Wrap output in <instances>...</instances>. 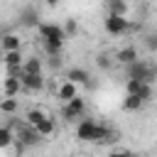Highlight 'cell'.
I'll return each mask as SVG.
<instances>
[{"label": "cell", "instance_id": "5", "mask_svg": "<svg viewBox=\"0 0 157 157\" xmlns=\"http://www.w3.org/2000/svg\"><path fill=\"white\" fill-rule=\"evenodd\" d=\"M96 128H98L96 120H91V118H81V120L76 123V140H81V142H93V137H96Z\"/></svg>", "mask_w": 157, "mask_h": 157}, {"label": "cell", "instance_id": "11", "mask_svg": "<svg viewBox=\"0 0 157 157\" xmlns=\"http://www.w3.org/2000/svg\"><path fill=\"white\" fill-rule=\"evenodd\" d=\"M20 91H25L20 78H12V76H5L2 78V93H5V98H17Z\"/></svg>", "mask_w": 157, "mask_h": 157}, {"label": "cell", "instance_id": "20", "mask_svg": "<svg viewBox=\"0 0 157 157\" xmlns=\"http://www.w3.org/2000/svg\"><path fill=\"white\" fill-rule=\"evenodd\" d=\"M17 108H20L17 98H2L0 101V113L2 115H12V113H17Z\"/></svg>", "mask_w": 157, "mask_h": 157}, {"label": "cell", "instance_id": "21", "mask_svg": "<svg viewBox=\"0 0 157 157\" xmlns=\"http://www.w3.org/2000/svg\"><path fill=\"white\" fill-rule=\"evenodd\" d=\"M54 128H56V125H54V118L49 115V118H44V120H42V123H39V125H37L34 130H37V132H39L42 137H49V135L54 132Z\"/></svg>", "mask_w": 157, "mask_h": 157}, {"label": "cell", "instance_id": "26", "mask_svg": "<svg viewBox=\"0 0 157 157\" xmlns=\"http://www.w3.org/2000/svg\"><path fill=\"white\" fill-rule=\"evenodd\" d=\"M64 29H66V37H71V34H76V32H78V25H76V20H66V25H64Z\"/></svg>", "mask_w": 157, "mask_h": 157}, {"label": "cell", "instance_id": "19", "mask_svg": "<svg viewBox=\"0 0 157 157\" xmlns=\"http://www.w3.org/2000/svg\"><path fill=\"white\" fill-rule=\"evenodd\" d=\"M108 12H110V15L128 17V2H125V0H108Z\"/></svg>", "mask_w": 157, "mask_h": 157}, {"label": "cell", "instance_id": "12", "mask_svg": "<svg viewBox=\"0 0 157 157\" xmlns=\"http://www.w3.org/2000/svg\"><path fill=\"white\" fill-rule=\"evenodd\" d=\"M66 78L74 81L76 86H88V83H91V74H88L86 69H78V66L69 69V71H66Z\"/></svg>", "mask_w": 157, "mask_h": 157}, {"label": "cell", "instance_id": "3", "mask_svg": "<svg viewBox=\"0 0 157 157\" xmlns=\"http://www.w3.org/2000/svg\"><path fill=\"white\" fill-rule=\"evenodd\" d=\"M103 27H105V32L110 34V37H120V34H125L130 27H135V25H130V20L128 17H120V15H105V20H103Z\"/></svg>", "mask_w": 157, "mask_h": 157}, {"label": "cell", "instance_id": "25", "mask_svg": "<svg viewBox=\"0 0 157 157\" xmlns=\"http://www.w3.org/2000/svg\"><path fill=\"white\" fill-rule=\"evenodd\" d=\"M96 64H98L101 69H110V66H113V61H110V56H108V54H98Z\"/></svg>", "mask_w": 157, "mask_h": 157}, {"label": "cell", "instance_id": "2", "mask_svg": "<svg viewBox=\"0 0 157 157\" xmlns=\"http://www.w3.org/2000/svg\"><path fill=\"white\" fill-rule=\"evenodd\" d=\"M128 78H140L145 83H152L157 78V66L150 64V61H135L132 66H128Z\"/></svg>", "mask_w": 157, "mask_h": 157}, {"label": "cell", "instance_id": "17", "mask_svg": "<svg viewBox=\"0 0 157 157\" xmlns=\"http://www.w3.org/2000/svg\"><path fill=\"white\" fill-rule=\"evenodd\" d=\"M142 105H145V101H142L140 96L125 93V98H123V110H128V113H135V110H140Z\"/></svg>", "mask_w": 157, "mask_h": 157}, {"label": "cell", "instance_id": "6", "mask_svg": "<svg viewBox=\"0 0 157 157\" xmlns=\"http://www.w3.org/2000/svg\"><path fill=\"white\" fill-rule=\"evenodd\" d=\"M81 93H78V86L74 83V81H69V78H61L59 81V86H56V98L61 101V103H69V101H74V98H78Z\"/></svg>", "mask_w": 157, "mask_h": 157}, {"label": "cell", "instance_id": "29", "mask_svg": "<svg viewBox=\"0 0 157 157\" xmlns=\"http://www.w3.org/2000/svg\"><path fill=\"white\" fill-rule=\"evenodd\" d=\"M44 2H47V5H49V7H56V5H59V2H61V0H44Z\"/></svg>", "mask_w": 157, "mask_h": 157}, {"label": "cell", "instance_id": "24", "mask_svg": "<svg viewBox=\"0 0 157 157\" xmlns=\"http://www.w3.org/2000/svg\"><path fill=\"white\" fill-rule=\"evenodd\" d=\"M145 103H150L152 101V96H155V88H152V83H142V88H140V93H137Z\"/></svg>", "mask_w": 157, "mask_h": 157}, {"label": "cell", "instance_id": "28", "mask_svg": "<svg viewBox=\"0 0 157 157\" xmlns=\"http://www.w3.org/2000/svg\"><path fill=\"white\" fill-rule=\"evenodd\" d=\"M147 47H150L152 52L157 49V34H150V37H147Z\"/></svg>", "mask_w": 157, "mask_h": 157}, {"label": "cell", "instance_id": "18", "mask_svg": "<svg viewBox=\"0 0 157 157\" xmlns=\"http://www.w3.org/2000/svg\"><path fill=\"white\" fill-rule=\"evenodd\" d=\"M2 64H5V69H7V66H22V64H25L22 49H20V52H5V54H2Z\"/></svg>", "mask_w": 157, "mask_h": 157}, {"label": "cell", "instance_id": "1", "mask_svg": "<svg viewBox=\"0 0 157 157\" xmlns=\"http://www.w3.org/2000/svg\"><path fill=\"white\" fill-rule=\"evenodd\" d=\"M37 29H39L44 52L52 54V56H59L61 54V47H64V39H66V29L61 25H52V22H44Z\"/></svg>", "mask_w": 157, "mask_h": 157}, {"label": "cell", "instance_id": "15", "mask_svg": "<svg viewBox=\"0 0 157 157\" xmlns=\"http://www.w3.org/2000/svg\"><path fill=\"white\" fill-rule=\"evenodd\" d=\"M44 118H49V113H47L44 108H29V110L25 113V123H27V125H32V128H37Z\"/></svg>", "mask_w": 157, "mask_h": 157}, {"label": "cell", "instance_id": "14", "mask_svg": "<svg viewBox=\"0 0 157 157\" xmlns=\"http://www.w3.org/2000/svg\"><path fill=\"white\" fill-rule=\"evenodd\" d=\"M20 25L22 27H39V15L34 7H25L20 10Z\"/></svg>", "mask_w": 157, "mask_h": 157}, {"label": "cell", "instance_id": "8", "mask_svg": "<svg viewBox=\"0 0 157 157\" xmlns=\"http://www.w3.org/2000/svg\"><path fill=\"white\" fill-rule=\"evenodd\" d=\"M20 81H22V88L32 91V93H37V91L44 88V74H22Z\"/></svg>", "mask_w": 157, "mask_h": 157}, {"label": "cell", "instance_id": "27", "mask_svg": "<svg viewBox=\"0 0 157 157\" xmlns=\"http://www.w3.org/2000/svg\"><path fill=\"white\" fill-rule=\"evenodd\" d=\"M108 157H135V155H132L130 150H113Z\"/></svg>", "mask_w": 157, "mask_h": 157}, {"label": "cell", "instance_id": "13", "mask_svg": "<svg viewBox=\"0 0 157 157\" xmlns=\"http://www.w3.org/2000/svg\"><path fill=\"white\" fill-rule=\"evenodd\" d=\"M0 44H2V54L5 52H20V47H22L20 34H15V32H5L2 39H0Z\"/></svg>", "mask_w": 157, "mask_h": 157}, {"label": "cell", "instance_id": "23", "mask_svg": "<svg viewBox=\"0 0 157 157\" xmlns=\"http://www.w3.org/2000/svg\"><path fill=\"white\" fill-rule=\"evenodd\" d=\"M142 83H145V81H140V78H128V83H125V93L137 96V93H140V88H142Z\"/></svg>", "mask_w": 157, "mask_h": 157}, {"label": "cell", "instance_id": "10", "mask_svg": "<svg viewBox=\"0 0 157 157\" xmlns=\"http://www.w3.org/2000/svg\"><path fill=\"white\" fill-rule=\"evenodd\" d=\"M115 137H118V132H115L110 125H105V123H98L93 142H98V145H108V142H115Z\"/></svg>", "mask_w": 157, "mask_h": 157}, {"label": "cell", "instance_id": "22", "mask_svg": "<svg viewBox=\"0 0 157 157\" xmlns=\"http://www.w3.org/2000/svg\"><path fill=\"white\" fill-rule=\"evenodd\" d=\"M12 140H15V132L5 125V128H0V147L2 150H7L10 145H12Z\"/></svg>", "mask_w": 157, "mask_h": 157}, {"label": "cell", "instance_id": "9", "mask_svg": "<svg viewBox=\"0 0 157 157\" xmlns=\"http://www.w3.org/2000/svg\"><path fill=\"white\" fill-rule=\"evenodd\" d=\"M115 61L123 64V66H132L135 61H140L137 49H135V47H120V49L115 52Z\"/></svg>", "mask_w": 157, "mask_h": 157}, {"label": "cell", "instance_id": "16", "mask_svg": "<svg viewBox=\"0 0 157 157\" xmlns=\"http://www.w3.org/2000/svg\"><path fill=\"white\" fill-rule=\"evenodd\" d=\"M22 69H25V74H42L44 71V61L39 56H27L25 64H22Z\"/></svg>", "mask_w": 157, "mask_h": 157}, {"label": "cell", "instance_id": "4", "mask_svg": "<svg viewBox=\"0 0 157 157\" xmlns=\"http://www.w3.org/2000/svg\"><path fill=\"white\" fill-rule=\"evenodd\" d=\"M83 113H86V101H83V96L64 103V108H61L64 120H78V118H83Z\"/></svg>", "mask_w": 157, "mask_h": 157}, {"label": "cell", "instance_id": "7", "mask_svg": "<svg viewBox=\"0 0 157 157\" xmlns=\"http://www.w3.org/2000/svg\"><path fill=\"white\" fill-rule=\"evenodd\" d=\"M39 140H42V135L32 128V125H22L20 128V132H17V142L20 145H25V147H34V145H39Z\"/></svg>", "mask_w": 157, "mask_h": 157}]
</instances>
